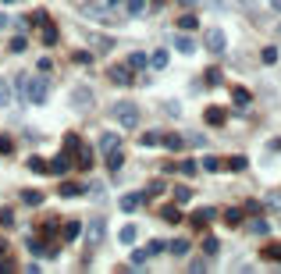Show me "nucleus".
<instances>
[{"label": "nucleus", "instance_id": "1", "mask_svg": "<svg viewBox=\"0 0 281 274\" xmlns=\"http://www.w3.org/2000/svg\"><path fill=\"white\" fill-rule=\"evenodd\" d=\"M47 93H50V79H47V75H32V79H28V75H25V100L28 103H43V100H47Z\"/></svg>", "mask_w": 281, "mask_h": 274}, {"label": "nucleus", "instance_id": "2", "mask_svg": "<svg viewBox=\"0 0 281 274\" xmlns=\"http://www.w3.org/2000/svg\"><path fill=\"white\" fill-rule=\"evenodd\" d=\"M114 121H117L121 128H136V125H139V107H136V103H128V100L114 103Z\"/></svg>", "mask_w": 281, "mask_h": 274}, {"label": "nucleus", "instance_id": "3", "mask_svg": "<svg viewBox=\"0 0 281 274\" xmlns=\"http://www.w3.org/2000/svg\"><path fill=\"white\" fill-rule=\"evenodd\" d=\"M103 232H107V221H103V217H93L89 228H85V242H89V249H96L100 242H103Z\"/></svg>", "mask_w": 281, "mask_h": 274}, {"label": "nucleus", "instance_id": "4", "mask_svg": "<svg viewBox=\"0 0 281 274\" xmlns=\"http://www.w3.org/2000/svg\"><path fill=\"white\" fill-rule=\"evenodd\" d=\"M71 107H75V111L93 107V89H89V86H79V89H75V96H71Z\"/></svg>", "mask_w": 281, "mask_h": 274}, {"label": "nucleus", "instance_id": "5", "mask_svg": "<svg viewBox=\"0 0 281 274\" xmlns=\"http://www.w3.org/2000/svg\"><path fill=\"white\" fill-rule=\"evenodd\" d=\"M225 32H221V29H210V32H206V50L210 54H225Z\"/></svg>", "mask_w": 281, "mask_h": 274}, {"label": "nucleus", "instance_id": "6", "mask_svg": "<svg viewBox=\"0 0 281 274\" xmlns=\"http://www.w3.org/2000/svg\"><path fill=\"white\" fill-rule=\"evenodd\" d=\"M107 79H111L114 86H128V82H132V71L117 64V68H107Z\"/></svg>", "mask_w": 281, "mask_h": 274}, {"label": "nucleus", "instance_id": "7", "mask_svg": "<svg viewBox=\"0 0 281 274\" xmlns=\"http://www.w3.org/2000/svg\"><path fill=\"white\" fill-rule=\"evenodd\" d=\"M121 164H125V153H121V146L107 150V171H111V175H114V171H121Z\"/></svg>", "mask_w": 281, "mask_h": 274}, {"label": "nucleus", "instance_id": "8", "mask_svg": "<svg viewBox=\"0 0 281 274\" xmlns=\"http://www.w3.org/2000/svg\"><path fill=\"white\" fill-rule=\"evenodd\" d=\"M39 29H43V43H47V47H57V43H61V39H57V25H54L50 18L43 22Z\"/></svg>", "mask_w": 281, "mask_h": 274}, {"label": "nucleus", "instance_id": "9", "mask_svg": "<svg viewBox=\"0 0 281 274\" xmlns=\"http://www.w3.org/2000/svg\"><path fill=\"white\" fill-rule=\"evenodd\" d=\"M214 217H217V210H214V207H203V210H196V214H192V224L203 228V224H210Z\"/></svg>", "mask_w": 281, "mask_h": 274}, {"label": "nucleus", "instance_id": "10", "mask_svg": "<svg viewBox=\"0 0 281 274\" xmlns=\"http://www.w3.org/2000/svg\"><path fill=\"white\" fill-rule=\"evenodd\" d=\"M139 203H142V196H139V192H128V196H121V210H125V214H136V210H139Z\"/></svg>", "mask_w": 281, "mask_h": 274}, {"label": "nucleus", "instance_id": "11", "mask_svg": "<svg viewBox=\"0 0 281 274\" xmlns=\"http://www.w3.org/2000/svg\"><path fill=\"white\" fill-rule=\"evenodd\" d=\"M206 125H225V121H228V111H221V107H206Z\"/></svg>", "mask_w": 281, "mask_h": 274}, {"label": "nucleus", "instance_id": "12", "mask_svg": "<svg viewBox=\"0 0 281 274\" xmlns=\"http://www.w3.org/2000/svg\"><path fill=\"white\" fill-rule=\"evenodd\" d=\"M82 192H89V185H79V182H64L61 185V196H68V200H75V196H82Z\"/></svg>", "mask_w": 281, "mask_h": 274}, {"label": "nucleus", "instance_id": "13", "mask_svg": "<svg viewBox=\"0 0 281 274\" xmlns=\"http://www.w3.org/2000/svg\"><path fill=\"white\" fill-rule=\"evenodd\" d=\"M231 100H235V107H249L253 93H249V89H231Z\"/></svg>", "mask_w": 281, "mask_h": 274}, {"label": "nucleus", "instance_id": "14", "mask_svg": "<svg viewBox=\"0 0 281 274\" xmlns=\"http://www.w3.org/2000/svg\"><path fill=\"white\" fill-rule=\"evenodd\" d=\"M68 167H71V157H61V153H57V157H54V164H50V171H54V175H64Z\"/></svg>", "mask_w": 281, "mask_h": 274}, {"label": "nucleus", "instance_id": "15", "mask_svg": "<svg viewBox=\"0 0 281 274\" xmlns=\"http://www.w3.org/2000/svg\"><path fill=\"white\" fill-rule=\"evenodd\" d=\"M114 146H121V143H117V135H114V132H103V135H100V150L107 153V150H114Z\"/></svg>", "mask_w": 281, "mask_h": 274}, {"label": "nucleus", "instance_id": "16", "mask_svg": "<svg viewBox=\"0 0 281 274\" xmlns=\"http://www.w3.org/2000/svg\"><path fill=\"white\" fill-rule=\"evenodd\" d=\"M174 50H182V54H192V50H196V43H192L189 36H174Z\"/></svg>", "mask_w": 281, "mask_h": 274}, {"label": "nucleus", "instance_id": "17", "mask_svg": "<svg viewBox=\"0 0 281 274\" xmlns=\"http://www.w3.org/2000/svg\"><path fill=\"white\" fill-rule=\"evenodd\" d=\"M117 242L132 246V242H136V224H125V228H121V235H117Z\"/></svg>", "mask_w": 281, "mask_h": 274}, {"label": "nucleus", "instance_id": "18", "mask_svg": "<svg viewBox=\"0 0 281 274\" xmlns=\"http://www.w3.org/2000/svg\"><path fill=\"white\" fill-rule=\"evenodd\" d=\"M146 64H150V57H146L142 50H136V54L128 57V68H146Z\"/></svg>", "mask_w": 281, "mask_h": 274}, {"label": "nucleus", "instance_id": "19", "mask_svg": "<svg viewBox=\"0 0 281 274\" xmlns=\"http://www.w3.org/2000/svg\"><path fill=\"white\" fill-rule=\"evenodd\" d=\"M96 43H93V47H96V54H107V50H114V39H107V36H93Z\"/></svg>", "mask_w": 281, "mask_h": 274}, {"label": "nucleus", "instance_id": "20", "mask_svg": "<svg viewBox=\"0 0 281 274\" xmlns=\"http://www.w3.org/2000/svg\"><path fill=\"white\" fill-rule=\"evenodd\" d=\"M160 143H164L168 150H182V146H185V139H182V135H174V132H171V135H164Z\"/></svg>", "mask_w": 281, "mask_h": 274}, {"label": "nucleus", "instance_id": "21", "mask_svg": "<svg viewBox=\"0 0 281 274\" xmlns=\"http://www.w3.org/2000/svg\"><path fill=\"white\" fill-rule=\"evenodd\" d=\"M79 235H82V224H79V221H68V224H64V239L71 242V239H79Z\"/></svg>", "mask_w": 281, "mask_h": 274}, {"label": "nucleus", "instance_id": "22", "mask_svg": "<svg viewBox=\"0 0 281 274\" xmlns=\"http://www.w3.org/2000/svg\"><path fill=\"white\" fill-rule=\"evenodd\" d=\"M7 103H11V82L0 79V107H7Z\"/></svg>", "mask_w": 281, "mask_h": 274}, {"label": "nucleus", "instance_id": "23", "mask_svg": "<svg viewBox=\"0 0 281 274\" xmlns=\"http://www.w3.org/2000/svg\"><path fill=\"white\" fill-rule=\"evenodd\" d=\"M22 200H25V203H32V207H39V203H43V192H36V189H25V192H22Z\"/></svg>", "mask_w": 281, "mask_h": 274}, {"label": "nucleus", "instance_id": "24", "mask_svg": "<svg viewBox=\"0 0 281 274\" xmlns=\"http://www.w3.org/2000/svg\"><path fill=\"white\" fill-rule=\"evenodd\" d=\"M267 210H281V189H274L271 196H267V203H263Z\"/></svg>", "mask_w": 281, "mask_h": 274}, {"label": "nucleus", "instance_id": "25", "mask_svg": "<svg viewBox=\"0 0 281 274\" xmlns=\"http://www.w3.org/2000/svg\"><path fill=\"white\" fill-rule=\"evenodd\" d=\"M160 217H164V221H171V224H178V221H182V214H178L174 207H164V210H160Z\"/></svg>", "mask_w": 281, "mask_h": 274}, {"label": "nucleus", "instance_id": "26", "mask_svg": "<svg viewBox=\"0 0 281 274\" xmlns=\"http://www.w3.org/2000/svg\"><path fill=\"white\" fill-rule=\"evenodd\" d=\"M150 64H153V68H168V50H157V54L150 57Z\"/></svg>", "mask_w": 281, "mask_h": 274}, {"label": "nucleus", "instance_id": "27", "mask_svg": "<svg viewBox=\"0 0 281 274\" xmlns=\"http://www.w3.org/2000/svg\"><path fill=\"white\" fill-rule=\"evenodd\" d=\"M128 14H136V18L146 14V0H128Z\"/></svg>", "mask_w": 281, "mask_h": 274}, {"label": "nucleus", "instance_id": "28", "mask_svg": "<svg viewBox=\"0 0 281 274\" xmlns=\"http://www.w3.org/2000/svg\"><path fill=\"white\" fill-rule=\"evenodd\" d=\"M171 253H174V256H185V253H189V242H185V239L171 242Z\"/></svg>", "mask_w": 281, "mask_h": 274}, {"label": "nucleus", "instance_id": "29", "mask_svg": "<svg viewBox=\"0 0 281 274\" xmlns=\"http://www.w3.org/2000/svg\"><path fill=\"white\" fill-rule=\"evenodd\" d=\"M199 22H196V14H182L178 18V29H196Z\"/></svg>", "mask_w": 281, "mask_h": 274}, {"label": "nucleus", "instance_id": "30", "mask_svg": "<svg viewBox=\"0 0 281 274\" xmlns=\"http://www.w3.org/2000/svg\"><path fill=\"white\" fill-rule=\"evenodd\" d=\"M28 171H50V164L39 160V157H32V160H28Z\"/></svg>", "mask_w": 281, "mask_h": 274}, {"label": "nucleus", "instance_id": "31", "mask_svg": "<svg viewBox=\"0 0 281 274\" xmlns=\"http://www.w3.org/2000/svg\"><path fill=\"white\" fill-rule=\"evenodd\" d=\"M249 232L253 235H267V221H249Z\"/></svg>", "mask_w": 281, "mask_h": 274}, {"label": "nucleus", "instance_id": "32", "mask_svg": "<svg viewBox=\"0 0 281 274\" xmlns=\"http://www.w3.org/2000/svg\"><path fill=\"white\" fill-rule=\"evenodd\" d=\"M160 192H164V182H153V185L142 192V200H150V196H160Z\"/></svg>", "mask_w": 281, "mask_h": 274}, {"label": "nucleus", "instance_id": "33", "mask_svg": "<svg viewBox=\"0 0 281 274\" xmlns=\"http://www.w3.org/2000/svg\"><path fill=\"white\" fill-rule=\"evenodd\" d=\"M203 249H206V256H214V253L221 249V242H217V239H210V235H206V242H203Z\"/></svg>", "mask_w": 281, "mask_h": 274}, {"label": "nucleus", "instance_id": "34", "mask_svg": "<svg viewBox=\"0 0 281 274\" xmlns=\"http://www.w3.org/2000/svg\"><path fill=\"white\" fill-rule=\"evenodd\" d=\"M139 143H142V146H157L160 135H157V132H146V135H139Z\"/></svg>", "mask_w": 281, "mask_h": 274}, {"label": "nucleus", "instance_id": "35", "mask_svg": "<svg viewBox=\"0 0 281 274\" xmlns=\"http://www.w3.org/2000/svg\"><path fill=\"white\" fill-rule=\"evenodd\" d=\"M64 150H68V153H71V150H79V135H75V132L64 135Z\"/></svg>", "mask_w": 281, "mask_h": 274}, {"label": "nucleus", "instance_id": "36", "mask_svg": "<svg viewBox=\"0 0 281 274\" xmlns=\"http://www.w3.org/2000/svg\"><path fill=\"white\" fill-rule=\"evenodd\" d=\"M242 221V210H225V224H239Z\"/></svg>", "mask_w": 281, "mask_h": 274}, {"label": "nucleus", "instance_id": "37", "mask_svg": "<svg viewBox=\"0 0 281 274\" xmlns=\"http://www.w3.org/2000/svg\"><path fill=\"white\" fill-rule=\"evenodd\" d=\"M146 260H150V249H136L132 253V264H146Z\"/></svg>", "mask_w": 281, "mask_h": 274}, {"label": "nucleus", "instance_id": "38", "mask_svg": "<svg viewBox=\"0 0 281 274\" xmlns=\"http://www.w3.org/2000/svg\"><path fill=\"white\" fill-rule=\"evenodd\" d=\"M178 171H182V175H196V160H182Z\"/></svg>", "mask_w": 281, "mask_h": 274}, {"label": "nucleus", "instance_id": "39", "mask_svg": "<svg viewBox=\"0 0 281 274\" xmlns=\"http://www.w3.org/2000/svg\"><path fill=\"white\" fill-rule=\"evenodd\" d=\"M189 196H192V192H189V185H178V189H174V200H178V203H185Z\"/></svg>", "mask_w": 281, "mask_h": 274}, {"label": "nucleus", "instance_id": "40", "mask_svg": "<svg viewBox=\"0 0 281 274\" xmlns=\"http://www.w3.org/2000/svg\"><path fill=\"white\" fill-rule=\"evenodd\" d=\"M263 256H267V260H281V246H267Z\"/></svg>", "mask_w": 281, "mask_h": 274}, {"label": "nucleus", "instance_id": "41", "mask_svg": "<svg viewBox=\"0 0 281 274\" xmlns=\"http://www.w3.org/2000/svg\"><path fill=\"white\" fill-rule=\"evenodd\" d=\"M146 249H150V256H157V253H164L168 246H164V242H160V239H157V242H150V246H146Z\"/></svg>", "mask_w": 281, "mask_h": 274}, {"label": "nucleus", "instance_id": "42", "mask_svg": "<svg viewBox=\"0 0 281 274\" xmlns=\"http://www.w3.org/2000/svg\"><path fill=\"white\" fill-rule=\"evenodd\" d=\"M228 167H231V171H242V167H246V157H231Z\"/></svg>", "mask_w": 281, "mask_h": 274}, {"label": "nucleus", "instance_id": "43", "mask_svg": "<svg viewBox=\"0 0 281 274\" xmlns=\"http://www.w3.org/2000/svg\"><path fill=\"white\" fill-rule=\"evenodd\" d=\"M75 164H79V167H93V153H89V150H85V153H82V157H79Z\"/></svg>", "mask_w": 281, "mask_h": 274}, {"label": "nucleus", "instance_id": "44", "mask_svg": "<svg viewBox=\"0 0 281 274\" xmlns=\"http://www.w3.org/2000/svg\"><path fill=\"white\" fill-rule=\"evenodd\" d=\"M263 61H267V64H274V61H278V47H267V50H263Z\"/></svg>", "mask_w": 281, "mask_h": 274}, {"label": "nucleus", "instance_id": "45", "mask_svg": "<svg viewBox=\"0 0 281 274\" xmlns=\"http://www.w3.org/2000/svg\"><path fill=\"white\" fill-rule=\"evenodd\" d=\"M11 50H14V54H22V50H25V36H18V39H11Z\"/></svg>", "mask_w": 281, "mask_h": 274}, {"label": "nucleus", "instance_id": "46", "mask_svg": "<svg viewBox=\"0 0 281 274\" xmlns=\"http://www.w3.org/2000/svg\"><path fill=\"white\" fill-rule=\"evenodd\" d=\"M203 167H206V171H217L221 160H217V157H206V160H203Z\"/></svg>", "mask_w": 281, "mask_h": 274}, {"label": "nucleus", "instance_id": "47", "mask_svg": "<svg viewBox=\"0 0 281 274\" xmlns=\"http://www.w3.org/2000/svg\"><path fill=\"white\" fill-rule=\"evenodd\" d=\"M185 139H189L192 146H203V135H199V132H189V135H185Z\"/></svg>", "mask_w": 281, "mask_h": 274}, {"label": "nucleus", "instance_id": "48", "mask_svg": "<svg viewBox=\"0 0 281 274\" xmlns=\"http://www.w3.org/2000/svg\"><path fill=\"white\" fill-rule=\"evenodd\" d=\"M7 150H11V139H7V135H0V153H7Z\"/></svg>", "mask_w": 281, "mask_h": 274}, {"label": "nucleus", "instance_id": "49", "mask_svg": "<svg viewBox=\"0 0 281 274\" xmlns=\"http://www.w3.org/2000/svg\"><path fill=\"white\" fill-rule=\"evenodd\" d=\"M271 7H274V14H281V0H271Z\"/></svg>", "mask_w": 281, "mask_h": 274}, {"label": "nucleus", "instance_id": "50", "mask_svg": "<svg viewBox=\"0 0 281 274\" xmlns=\"http://www.w3.org/2000/svg\"><path fill=\"white\" fill-rule=\"evenodd\" d=\"M239 4H246V7H253V4H256V0H239Z\"/></svg>", "mask_w": 281, "mask_h": 274}, {"label": "nucleus", "instance_id": "51", "mask_svg": "<svg viewBox=\"0 0 281 274\" xmlns=\"http://www.w3.org/2000/svg\"><path fill=\"white\" fill-rule=\"evenodd\" d=\"M4 22H7V18H4V14H0V29H4Z\"/></svg>", "mask_w": 281, "mask_h": 274}, {"label": "nucleus", "instance_id": "52", "mask_svg": "<svg viewBox=\"0 0 281 274\" xmlns=\"http://www.w3.org/2000/svg\"><path fill=\"white\" fill-rule=\"evenodd\" d=\"M182 4H196V0H182Z\"/></svg>", "mask_w": 281, "mask_h": 274}]
</instances>
